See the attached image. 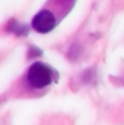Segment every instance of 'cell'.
Segmentation results:
<instances>
[{"label": "cell", "mask_w": 124, "mask_h": 125, "mask_svg": "<svg viewBox=\"0 0 124 125\" xmlns=\"http://www.w3.org/2000/svg\"><path fill=\"white\" fill-rule=\"evenodd\" d=\"M9 30L11 32H13L17 35H25L28 34V26L23 25V24L19 23V22H13V23H10L9 25Z\"/></svg>", "instance_id": "cell-3"}, {"label": "cell", "mask_w": 124, "mask_h": 125, "mask_svg": "<svg viewBox=\"0 0 124 125\" xmlns=\"http://www.w3.org/2000/svg\"><path fill=\"white\" fill-rule=\"evenodd\" d=\"M55 25H56V18L52 11L47 9L41 10L33 17L32 28L39 33L45 34L51 32L55 28Z\"/></svg>", "instance_id": "cell-2"}, {"label": "cell", "mask_w": 124, "mask_h": 125, "mask_svg": "<svg viewBox=\"0 0 124 125\" xmlns=\"http://www.w3.org/2000/svg\"><path fill=\"white\" fill-rule=\"evenodd\" d=\"M26 79L31 87L35 89H43L53 81V71L43 62H34L29 68Z\"/></svg>", "instance_id": "cell-1"}]
</instances>
